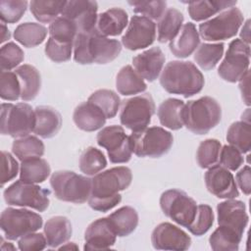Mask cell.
Wrapping results in <instances>:
<instances>
[{"label": "cell", "mask_w": 251, "mask_h": 251, "mask_svg": "<svg viewBox=\"0 0 251 251\" xmlns=\"http://www.w3.org/2000/svg\"><path fill=\"white\" fill-rule=\"evenodd\" d=\"M188 7L187 11L193 21H204L221 11L235 7L236 1L226 0H203V1H188L185 2Z\"/></svg>", "instance_id": "cell-29"}, {"label": "cell", "mask_w": 251, "mask_h": 251, "mask_svg": "<svg viewBox=\"0 0 251 251\" xmlns=\"http://www.w3.org/2000/svg\"><path fill=\"white\" fill-rule=\"evenodd\" d=\"M222 144L218 139L208 138L203 140L196 152V161L200 168L207 169L219 162Z\"/></svg>", "instance_id": "cell-43"}, {"label": "cell", "mask_w": 251, "mask_h": 251, "mask_svg": "<svg viewBox=\"0 0 251 251\" xmlns=\"http://www.w3.org/2000/svg\"><path fill=\"white\" fill-rule=\"evenodd\" d=\"M250 46L236 38L228 44L226 56L218 69V75L226 81L236 82L249 71Z\"/></svg>", "instance_id": "cell-13"}, {"label": "cell", "mask_w": 251, "mask_h": 251, "mask_svg": "<svg viewBox=\"0 0 251 251\" xmlns=\"http://www.w3.org/2000/svg\"><path fill=\"white\" fill-rule=\"evenodd\" d=\"M132 152L137 157L159 158L167 154L174 143L173 134L161 126H150L129 135Z\"/></svg>", "instance_id": "cell-6"}, {"label": "cell", "mask_w": 251, "mask_h": 251, "mask_svg": "<svg viewBox=\"0 0 251 251\" xmlns=\"http://www.w3.org/2000/svg\"><path fill=\"white\" fill-rule=\"evenodd\" d=\"M21 84V98L24 101L33 100L41 86V76L38 70L28 64L20 66L15 70Z\"/></svg>", "instance_id": "cell-27"}, {"label": "cell", "mask_w": 251, "mask_h": 251, "mask_svg": "<svg viewBox=\"0 0 251 251\" xmlns=\"http://www.w3.org/2000/svg\"><path fill=\"white\" fill-rule=\"evenodd\" d=\"M127 13L118 7L111 8L97 16L95 30L103 36L120 35L127 25Z\"/></svg>", "instance_id": "cell-23"}, {"label": "cell", "mask_w": 251, "mask_h": 251, "mask_svg": "<svg viewBox=\"0 0 251 251\" xmlns=\"http://www.w3.org/2000/svg\"><path fill=\"white\" fill-rule=\"evenodd\" d=\"M184 102L176 98H168L158 107L157 115L162 126L173 130L180 129L183 126L182 110Z\"/></svg>", "instance_id": "cell-28"}, {"label": "cell", "mask_w": 251, "mask_h": 251, "mask_svg": "<svg viewBox=\"0 0 251 251\" xmlns=\"http://www.w3.org/2000/svg\"><path fill=\"white\" fill-rule=\"evenodd\" d=\"M98 4L96 1H66L61 15L75 23L79 32H90L95 29Z\"/></svg>", "instance_id": "cell-17"}, {"label": "cell", "mask_w": 251, "mask_h": 251, "mask_svg": "<svg viewBox=\"0 0 251 251\" xmlns=\"http://www.w3.org/2000/svg\"><path fill=\"white\" fill-rule=\"evenodd\" d=\"M48 32L50 37L56 41L74 44L77 34V28L74 22L61 16L49 25Z\"/></svg>", "instance_id": "cell-42"}, {"label": "cell", "mask_w": 251, "mask_h": 251, "mask_svg": "<svg viewBox=\"0 0 251 251\" xmlns=\"http://www.w3.org/2000/svg\"><path fill=\"white\" fill-rule=\"evenodd\" d=\"M204 180L210 193L221 199H232L239 196L233 175L221 165H214L205 173Z\"/></svg>", "instance_id": "cell-18"}, {"label": "cell", "mask_w": 251, "mask_h": 251, "mask_svg": "<svg viewBox=\"0 0 251 251\" xmlns=\"http://www.w3.org/2000/svg\"><path fill=\"white\" fill-rule=\"evenodd\" d=\"M35 126L33 132L42 138L55 136L62 126L60 113L49 106H38L34 109Z\"/></svg>", "instance_id": "cell-25"}, {"label": "cell", "mask_w": 251, "mask_h": 251, "mask_svg": "<svg viewBox=\"0 0 251 251\" xmlns=\"http://www.w3.org/2000/svg\"><path fill=\"white\" fill-rule=\"evenodd\" d=\"M73 227L70 220L64 216L50 218L44 225V235L50 248H58L72 236Z\"/></svg>", "instance_id": "cell-26"}, {"label": "cell", "mask_w": 251, "mask_h": 251, "mask_svg": "<svg viewBox=\"0 0 251 251\" xmlns=\"http://www.w3.org/2000/svg\"><path fill=\"white\" fill-rule=\"evenodd\" d=\"M249 26H250V20H247L240 31V37H241L240 39L247 44L250 43V27Z\"/></svg>", "instance_id": "cell-55"}, {"label": "cell", "mask_w": 251, "mask_h": 251, "mask_svg": "<svg viewBox=\"0 0 251 251\" xmlns=\"http://www.w3.org/2000/svg\"><path fill=\"white\" fill-rule=\"evenodd\" d=\"M244 16L236 7L228 8L215 18L206 21L199 25V33L204 40L220 41L233 37L241 25Z\"/></svg>", "instance_id": "cell-9"}, {"label": "cell", "mask_w": 251, "mask_h": 251, "mask_svg": "<svg viewBox=\"0 0 251 251\" xmlns=\"http://www.w3.org/2000/svg\"><path fill=\"white\" fill-rule=\"evenodd\" d=\"M58 249L60 250H64V249H74V250H78V246L75 243V242H69L66 245H62L61 247H58Z\"/></svg>", "instance_id": "cell-57"}, {"label": "cell", "mask_w": 251, "mask_h": 251, "mask_svg": "<svg viewBox=\"0 0 251 251\" xmlns=\"http://www.w3.org/2000/svg\"><path fill=\"white\" fill-rule=\"evenodd\" d=\"M44 150V143L34 135L17 138L12 144V152L20 161L39 158L43 156Z\"/></svg>", "instance_id": "cell-35"}, {"label": "cell", "mask_w": 251, "mask_h": 251, "mask_svg": "<svg viewBox=\"0 0 251 251\" xmlns=\"http://www.w3.org/2000/svg\"><path fill=\"white\" fill-rule=\"evenodd\" d=\"M19 172V164L17 160L7 151L1 152V186L13 178Z\"/></svg>", "instance_id": "cell-52"}, {"label": "cell", "mask_w": 251, "mask_h": 251, "mask_svg": "<svg viewBox=\"0 0 251 251\" xmlns=\"http://www.w3.org/2000/svg\"><path fill=\"white\" fill-rule=\"evenodd\" d=\"M117 236L124 237L132 233L138 225V214L130 206L119 208L108 216Z\"/></svg>", "instance_id": "cell-32"}, {"label": "cell", "mask_w": 251, "mask_h": 251, "mask_svg": "<svg viewBox=\"0 0 251 251\" xmlns=\"http://www.w3.org/2000/svg\"><path fill=\"white\" fill-rule=\"evenodd\" d=\"M214 224V213L207 204L197 205V210L192 223L186 227L192 234L201 236L205 234Z\"/></svg>", "instance_id": "cell-44"}, {"label": "cell", "mask_w": 251, "mask_h": 251, "mask_svg": "<svg viewBox=\"0 0 251 251\" xmlns=\"http://www.w3.org/2000/svg\"><path fill=\"white\" fill-rule=\"evenodd\" d=\"M66 1L37 0L29 2V10L33 17L40 23H52L58 18L65 7Z\"/></svg>", "instance_id": "cell-37"}, {"label": "cell", "mask_w": 251, "mask_h": 251, "mask_svg": "<svg viewBox=\"0 0 251 251\" xmlns=\"http://www.w3.org/2000/svg\"><path fill=\"white\" fill-rule=\"evenodd\" d=\"M204 83L202 73L189 61L169 62L160 76V84L167 92L185 98L199 93Z\"/></svg>", "instance_id": "cell-3"}, {"label": "cell", "mask_w": 251, "mask_h": 251, "mask_svg": "<svg viewBox=\"0 0 251 251\" xmlns=\"http://www.w3.org/2000/svg\"><path fill=\"white\" fill-rule=\"evenodd\" d=\"M48 189H44L35 183L24 182L21 179L15 181L4 190V200L8 205L29 207L38 212H44L49 206Z\"/></svg>", "instance_id": "cell-11"}, {"label": "cell", "mask_w": 251, "mask_h": 251, "mask_svg": "<svg viewBox=\"0 0 251 251\" xmlns=\"http://www.w3.org/2000/svg\"><path fill=\"white\" fill-rule=\"evenodd\" d=\"M156 39V24L143 16H132L122 37L123 45L131 51L144 49Z\"/></svg>", "instance_id": "cell-15"}, {"label": "cell", "mask_w": 251, "mask_h": 251, "mask_svg": "<svg viewBox=\"0 0 251 251\" xmlns=\"http://www.w3.org/2000/svg\"><path fill=\"white\" fill-rule=\"evenodd\" d=\"M87 101L99 107L106 119L114 118L121 105L119 95L111 89H98L88 97Z\"/></svg>", "instance_id": "cell-40"}, {"label": "cell", "mask_w": 251, "mask_h": 251, "mask_svg": "<svg viewBox=\"0 0 251 251\" xmlns=\"http://www.w3.org/2000/svg\"><path fill=\"white\" fill-rule=\"evenodd\" d=\"M73 49H74V44L59 42L49 37L45 45L44 51L46 56L51 61L55 63H63L71 59Z\"/></svg>", "instance_id": "cell-49"}, {"label": "cell", "mask_w": 251, "mask_h": 251, "mask_svg": "<svg viewBox=\"0 0 251 251\" xmlns=\"http://www.w3.org/2000/svg\"><path fill=\"white\" fill-rule=\"evenodd\" d=\"M226 140L241 153L249 152L251 147L250 123L239 121L231 124L226 132Z\"/></svg>", "instance_id": "cell-38"}, {"label": "cell", "mask_w": 251, "mask_h": 251, "mask_svg": "<svg viewBox=\"0 0 251 251\" xmlns=\"http://www.w3.org/2000/svg\"><path fill=\"white\" fill-rule=\"evenodd\" d=\"M251 170L249 166H244L241 170L236 174V181L241 189V191L245 195H249L251 191V180H250Z\"/></svg>", "instance_id": "cell-53"}, {"label": "cell", "mask_w": 251, "mask_h": 251, "mask_svg": "<svg viewBox=\"0 0 251 251\" xmlns=\"http://www.w3.org/2000/svg\"><path fill=\"white\" fill-rule=\"evenodd\" d=\"M47 32L48 30L43 25L26 22L16 27L14 31V38L25 47L32 48L44 41Z\"/></svg>", "instance_id": "cell-34"}, {"label": "cell", "mask_w": 251, "mask_h": 251, "mask_svg": "<svg viewBox=\"0 0 251 251\" xmlns=\"http://www.w3.org/2000/svg\"><path fill=\"white\" fill-rule=\"evenodd\" d=\"M134 13L143 15L150 20H158L167 10V2L162 0L155 1H128Z\"/></svg>", "instance_id": "cell-48"}, {"label": "cell", "mask_w": 251, "mask_h": 251, "mask_svg": "<svg viewBox=\"0 0 251 251\" xmlns=\"http://www.w3.org/2000/svg\"><path fill=\"white\" fill-rule=\"evenodd\" d=\"M151 242L157 250L184 251L191 246V237L171 223H161L152 231Z\"/></svg>", "instance_id": "cell-16"}, {"label": "cell", "mask_w": 251, "mask_h": 251, "mask_svg": "<svg viewBox=\"0 0 251 251\" xmlns=\"http://www.w3.org/2000/svg\"><path fill=\"white\" fill-rule=\"evenodd\" d=\"M43 224L42 217L27 209L8 207L0 217V226L7 239L16 240L38 230Z\"/></svg>", "instance_id": "cell-10"}, {"label": "cell", "mask_w": 251, "mask_h": 251, "mask_svg": "<svg viewBox=\"0 0 251 251\" xmlns=\"http://www.w3.org/2000/svg\"><path fill=\"white\" fill-rule=\"evenodd\" d=\"M132 180L131 170L125 166L98 173L91 178L88 205L98 212H108L122 201L120 191L126 189Z\"/></svg>", "instance_id": "cell-1"}, {"label": "cell", "mask_w": 251, "mask_h": 251, "mask_svg": "<svg viewBox=\"0 0 251 251\" xmlns=\"http://www.w3.org/2000/svg\"><path fill=\"white\" fill-rule=\"evenodd\" d=\"M183 14L176 8H168L157 24V40L160 43L171 41L182 26Z\"/></svg>", "instance_id": "cell-31"}, {"label": "cell", "mask_w": 251, "mask_h": 251, "mask_svg": "<svg viewBox=\"0 0 251 251\" xmlns=\"http://www.w3.org/2000/svg\"><path fill=\"white\" fill-rule=\"evenodd\" d=\"M217 213L220 226L233 230L241 236L243 235L248 224V215L245 204L242 201L233 198L226 199L218 204Z\"/></svg>", "instance_id": "cell-19"}, {"label": "cell", "mask_w": 251, "mask_h": 251, "mask_svg": "<svg viewBox=\"0 0 251 251\" xmlns=\"http://www.w3.org/2000/svg\"><path fill=\"white\" fill-rule=\"evenodd\" d=\"M222 119V108L219 102L210 96L190 100L182 110L183 126L195 134H206Z\"/></svg>", "instance_id": "cell-4"}, {"label": "cell", "mask_w": 251, "mask_h": 251, "mask_svg": "<svg viewBox=\"0 0 251 251\" xmlns=\"http://www.w3.org/2000/svg\"><path fill=\"white\" fill-rule=\"evenodd\" d=\"M163 213L176 224L187 227L193 221L197 204L196 201L179 189H168L160 197Z\"/></svg>", "instance_id": "cell-12"}, {"label": "cell", "mask_w": 251, "mask_h": 251, "mask_svg": "<svg viewBox=\"0 0 251 251\" xmlns=\"http://www.w3.org/2000/svg\"><path fill=\"white\" fill-rule=\"evenodd\" d=\"M27 1L1 0L0 1V19L2 23L15 24L21 20L26 11Z\"/></svg>", "instance_id": "cell-46"}, {"label": "cell", "mask_w": 251, "mask_h": 251, "mask_svg": "<svg viewBox=\"0 0 251 251\" xmlns=\"http://www.w3.org/2000/svg\"><path fill=\"white\" fill-rule=\"evenodd\" d=\"M0 97L8 101H16L21 97V84L15 72H1Z\"/></svg>", "instance_id": "cell-47"}, {"label": "cell", "mask_w": 251, "mask_h": 251, "mask_svg": "<svg viewBox=\"0 0 251 251\" xmlns=\"http://www.w3.org/2000/svg\"><path fill=\"white\" fill-rule=\"evenodd\" d=\"M106 166L107 160L104 153L95 147H87L80 155L79 170L86 176H95Z\"/></svg>", "instance_id": "cell-41"}, {"label": "cell", "mask_w": 251, "mask_h": 251, "mask_svg": "<svg viewBox=\"0 0 251 251\" xmlns=\"http://www.w3.org/2000/svg\"><path fill=\"white\" fill-rule=\"evenodd\" d=\"M116 88L120 94L128 96L145 91L147 85L140 75L130 65H126L116 76Z\"/></svg>", "instance_id": "cell-30"}, {"label": "cell", "mask_w": 251, "mask_h": 251, "mask_svg": "<svg viewBox=\"0 0 251 251\" xmlns=\"http://www.w3.org/2000/svg\"><path fill=\"white\" fill-rule=\"evenodd\" d=\"M242 236L235 231L220 226L209 237V243L214 251H236Z\"/></svg>", "instance_id": "cell-39"}, {"label": "cell", "mask_w": 251, "mask_h": 251, "mask_svg": "<svg viewBox=\"0 0 251 251\" xmlns=\"http://www.w3.org/2000/svg\"><path fill=\"white\" fill-rule=\"evenodd\" d=\"M25 59V53L15 42L2 45L0 50L1 72H9L19 66Z\"/></svg>", "instance_id": "cell-45"}, {"label": "cell", "mask_w": 251, "mask_h": 251, "mask_svg": "<svg viewBox=\"0 0 251 251\" xmlns=\"http://www.w3.org/2000/svg\"><path fill=\"white\" fill-rule=\"evenodd\" d=\"M51 168L42 158H32L22 161L20 167V179L27 183L43 182L50 175Z\"/></svg>", "instance_id": "cell-33"}, {"label": "cell", "mask_w": 251, "mask_h": 251, "mask_svg": "<svg viewBox=\"0 0 251 251\" xmlns=\"http://www.w3.org/2000/svg\"><path fill=\"white\" fill-rule=\"evenodd\" d=\"M35 114L27 103H2L1 105V133L20 138L33 131Z\"/></svg>", "instance_id": "cell-7"}, {"label": "cell", "mask_w": 251, "mask_h": 251, "mask_svg": "<svg viewBox=\"0 0 251 251\" xmlns=\"http://www.w3.org/2000/svg\"><path fill=\"white\" fill-rule=\"evenodd\" d=\"M1 29H2V37H1V43H4L5 41H7L8 39H10L11 37V33L10 30L8 29V27L5 25L4 23L1 24Z\"/></svg>", "instance_id": "cell-56"}, {"label": "cell", "mask_w": 251, "mask_h": 251, "mask_svg": "<svg viewBox=\"0 0 251 251\" xmlns=\"http://www.w3.org/2000/svg\"><path fill=\"white\" fill-rule=\"evenodd\" d=\"M99 146L108 152L110 162L114 164L126 163L130 160L132 150L129 136L121 126H109L103 127L96 136Z\"/></svg>", "instance_id": "cell-14"}, {"label": "cell", "mask_w": 251, "mask_h": 251, "mask_svg": "<svg viewBox=\"0 0 251 251\" xmlns=\"http://www.w3.org/2000/svg\"><path fill=\"white\" fill-rule=\"evenodd\" d=\"M19 249L22 251H40L47 246V240L41 232H30L22 236L18 241Z\"/></svg>", "instance_id": "cell-51"}, {"label": "cell", "mask_w": 251, "mask_h": 251, "mask_svg": "<svg viewBox=\"0 0 251 251\" xmlns=\"http://www.w3.org/2000/svg\"><path fill=\"white\" fill-rule=\"evenodd\" d=\"M155 113V103L150 93L133 96L122 101L121 124L132 132L146 128Z\"/></svg>", "instance_id": "cell-8"}, {"label": "cell", "mask_w": 251, "mask_h": 251, "mask_svg": "<svg viewBox=\"0 0 251 251\" xmlns=\"http://www.w3.org/2000/svg\"><path fill=\"white\" fill-rule=\"evenodd\" d=\"M73 120L75 126L84 131L97 130L106 124L104 113L91 102H82L75 107Z\"/></svg>", "instance_id": "cell-24"}, {"label": "cell", "mask_w": 251, "mask_h": 251, "mask_svg": "<svg viewBox=\"0 0 251 251\" xmlns=\"http://www.w3.org/2000/svg\"><path fill=\"white\" fill-rule=\"evenodd\" d=\"M166 57L160 47H152L132 58L134 70L142 78L154 81L163 71Z\"/></svg>", "instance_id": "cell-21"}, {"label": "cell", "mask_w": 251, "mask_h": 251, "mask_svg": "<svg viewBox=\"0 0 251 251\" xmlns=\"http://www.w3.org/2000/svg\"><path fill=\"white\" fill-rule=\"evenodd\" d=\"M219 161L221 166L229 171L238 170L244 163L242 153L231 145H225L221 148Z\"/></svg>", "instance_id": "cell-50"}, {"label": "cell", "mask_w": 251, "mask_h": 251, "mask_svg": "<svg viewBox=\"0 0 251 251\" xmlns=\"http://www.w3.org/2000/svg\"><path fill=\"white\" fill-rule=\"evenodd\" d=\"M225 44L219 43H202L194 54V61L204 71L213 70L223 57Z\"/></svg>", "instance_id": "cell-36"}, {"label": "cell", "mask_w": 251, "mask_h": 251, "mask_svg": "<svg viewBox=\"0 0 251 251\" xmlns=\"http://www.w3.org/2000/svg\"><path fill=\"white\" fill-rule=\"evenodd\" d=\"M117 234L112 226L110 220L100 218L93 221L86 227L84 232L83 249L88 250H107L116 242Z\"/></svg>", "instance_id": "cell-20"}, {"label": "cell", "mask_w": 251, "mask_h": 251, "mask_svg": "<svg viewBox=\"0 0 251 251\" xmlns=\"http://www.w3.org/2000/svg\"><path fill=\"white\" fill-rule=\"evenodd\" d=\"M122 51V44L117 39L99 34L95 29L79 32L74 42V59L80 65L108 64L114 61Z\"/></svg>", "instance_id": "cell-2"}, {"label": "cell", "mask_w": 251, "mask_h": 251, "mask_svg": "<svg viewBox=\"0 0 251 251\" xmlns=\"http://www.w3.org/2000/svg\"><path fill=\"white\" fill-rule=\"evenodd\" d=\"M249 77H250V72L248 71L239 80V89L241 91L243 102L250 106V91H249Z\"/></svg>", "instance_id": "cell-54"}, {"label": "cell", "mask_w": 251, "mask_h": 251, "mask_svg": "<svg viewBox=\"0 0 251 251\" xmlns=\"http://www.w3.org/2000/svg\"><path fill=\"white\" fill-rule=\"evenodd\" d=\"M200 44V36L192 23L184 24L176 35L170 41L169 47L174 56L186 58L190 56Z\"/></svg>", "instance_id": "cell-22"}, {"label": "cell", "mask_w": 251, "mask_h": 251, "mask_svg": "<svg viewBox=\"0 0 251 251\" xmlns=\"http://www.w3.org/2000/svg\"><path fill=\"white\" fill-rule=\"evenodd\" d=\"M50 185L59 200L82 204L89 198L91 178L72 171H57L50 177Z\"/></svg>", "instance_id": "cell-5"}]
</instances>
